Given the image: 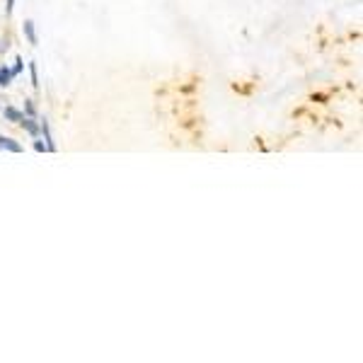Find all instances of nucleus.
Segmentation results:
<instances>
[{
	"instance_id": "obj_1",
	"label": "nucleus",
	"mask_w": 363,
	"mask_h": 363,
	"mask_svg": "<svg viewBox=\"0 0 363 363\" xmlns=\"http://www.w3.org/2000/svg\"><path fill=\"white\" fill-rule=\"evenodd\" d=\"M39 138L46 143L49 153H56V150H59V146H56V141H54V133H51V124H49V119H46V117L39 119Z\"/></svg>"
},
{
	"instance_id": "obj_8",
	"label": "nucleus",
	"mask_w": 363,
	"mask_h": 363,
	"mask_svg": "<svg viewBox=\"0 0 363 363\" xmlns=\"http://www.w3.org/2000/svg\"><path fill=\"white\" fill-rule=\"evenodd\" d=\"M25 117H32V119H39V114H37V104L35 99H25Z\"/></svg>"
},
{
	"instance_id": "obj_10",
	"label": "nucleus",
	"mask_w": 363,
	"mask_h": 363,
	"mask_svg": "<svg viewBox=\"0 0 363 363\" xmlns=\"http://www.w3.org/2000/svg\"><path fill=\"white\" fill-rule=\"evenodd\" d=\"M32 148H35L37 153H49V148H46V143L41 141V138H35V143H32Z\"/></svg>"
},
{
	"instance_id": "obj_6",
	"label": "nucleus",
	"mask_w": 363,
	"mask_h": 363,
	"mask_svg": "<svg viewBox=\"0 0 363 363\" xmlns=\"http://www.w3.org/2000/svg\"><path fill=\"white\" fill-rule=\"evenodd\" d=\"M15 75H12V68L10 66H0V88H10Z\"/></svg>"
},
{
	"instance_id": "obj_4",
	"label": "nucleus",
	"mask_w": 363,
	"mask_h": 363,
	"mask_svg": "<svg viewBox=\"0 0 363 363\" xmlns=\"http://www.w3.org/2000/svg\"><path fill=\"white\" fill-rule=\"evenodd\" d=\"M22 35H25V39L30 41L32 46L39 44V37H37V25H35V20H25V22H22Z\"/></svg>"
},
{
	"instance_id": "obj_11",
	"label": "nucleus",
	"mask_w": 363,
	"mask_h": 363,
	"mask_svg": "<svg viewBox=\"0 0 363 363\" xmlns=\"http://www.w3.org/2000/svg\"><path fill=\"white\" fill-rule=\"evenodd\" d=\"M15 12V0H6V15H12Z\"/></svg>"
},
{
	"instance_id": "obj_7",
	"label": "nucleus",
	"mask_w": 363,
	"mask_h": 363,
	"mask_svg": "<svg viewBox=\"0 0 363 363\" xmlns=\"http://www.w3.org/2000/svg\"><path fill=\"white\" fill-rule=\"evenodd\" d=\"M30 78H32V88L35 90H39V68H37V63L35 61H30Z\"/></svg>"
},
{
	"instance_id": "obj_9",
	"label": "nucleus",
	"mask_w": 363,
	"mask_h": 363,
	"mask_svg": "<svg viewBox=\"0 0 363 363\" xmlns=\"http://www.w3.org/2000/svg\"><path fill=\"white\" fill-rule=\"evenodd\" d=\"M22 70H25V59L22 56H15V66H12V75H22Z\"/></svg>"
},
{
	"instance_id": "obj_5",
	"label": "nucleus",
	"mask_w": 363,
	"mask_h": 363,
	"mask_svg": "<svg viewBox=\"0 0 363 363\" xmlns=\"http://www.w3.org/2000/svg\"><path fill=\"white\" fill-rule=\"evenodd\" d=\"M0 112H3V119H6V121H10V124H17L22 117H25V114H22V109L12 107V104H6V107H0Z\"/></svg>"
},
{
	"instance_id": "obj_3",
	"label": "nucleus",
	"mask_w": 363,
	"mask_h": 363,
	"mask_svg": "<svg viewBox=\"0 0 363 363\" xmlns=\"http://www.w3.org/2000/svg\"><path fill=\"white\" fill-rule=\"evenodd\" d=\"M17 126L22 128V131H27L32 138H39V119H32V117H22L20 121H17Z\"/></svg>"
},
{
	"instance_id": "obj_2",
	"label": "nucleus",
	"mask_w": 363,
	"mask_h": 363,
	"mask_svg": "<svg viewBox=\"0 0 363 363\" xmlns=\"http://www.w3.org/2000/svg\"><path fill=\"white\" fill-rule=\"evenodd\" d=\"M15 153V155H20L25 148H22L20 141H15L12 136H6V133H0V153Z\"/></svg>"
}]
</instances>
